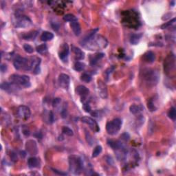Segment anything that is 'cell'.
I'll use <instances>...</instances> for the list:
<instances>
[{
	"instance_id": "obj_13",
	"label": "cell",
	"mask_w": 176,
	"mask_h": 176,
	"mask_svg": "<svg viewBox=\"0 0 176 176\" xmlns=\"http://www.w3.org/2000/svg\"><path fill=\"white\" fill-rule=\"evenodd\" d=\"M59 56L63 62H67L69 56V46L67 43H63L61 46L59 52Z\"/></svg>"
},
{
	"instance_id": "obj_33",
	"label": "cell",
	"mask_w": 176,
	"mask_h": 176,
	"mask_svg": "<svg viewBox=\"0 0 176 176\" xmlns=\"http://www.w3.org/2000/svg\"><path fill=\"white\" fill-rule=\"evenodd\" d=\"M175 18H173L172 20H171V21H169L168 22H167V23L162 24L161 26V28L162 29H166V28H169V26H171L173 23H175Z\"/></svg>"
},
{
	"instance_id": "obj_36",
	"label": "cell",
	"mask_w": 176,
	"mask_h": 176,
	"mask_svg": "<svg viewBox=\"0 0 176 176\" xmlns=\"http://www.w3.org/2000/svg\"><path fill=\"white\" fill-rule=\"evenodd\" d=\"M83 109L86 112H91V107L87 103H84L83 104Z\"/></svg>"
},
{
	"instance_id": "obj_28",
	"label": "cell",
	"mask_w": 176,
	"mask_h": 176,
	"mask_svg": "<svg viewBox=\"0 0 176 176\" xmlns=\"http://www.w3.org/2000/svg\"><path fill=\"white\" fill-rule=\"evenodd\" d=\"M62 132L64 133V134H65L66 136H72L74 135L73 131H72L70 127L66 126L63 127L62 128Z\"/></svg>"
},
{
	"instance_id": "obj_37",
	"label": "cell",
	"mask_w": 176,
	"mask_h": 176,
	"mask_svg": "<svg viewBox=\"0 0 176 176\" xmlns=\"http://www.w3.org/2000/svg\"><path fill=\"white\" fill-rule=\"evenodd\" d=\"M51 26L52 28H53V30H55V31H57V30L59 29V27H60L59 23H57V22H52Z\"/></svg>"
},
{
	"instance_id": "obj_32",
	"label": "cell",
	"mask_w": 176,
	"mask_h": 176,
	"mask_svg": "<svg viewBox=\"0 0 176 176\" xmlns=\"http://www.w3.org/2000/svg\"><path fill=\"white\" fill-rule=\"evenodd\" d=\"M168 116L172 120H175L176 118V111L175 107H171L169 109L168 112Z\"/></svg>"
},
{
	"instance_id": "obj_35",
	"label": "cell",
	"mask_w": 176,
	"mask_h": 176,
	"mask_svg": "<svg viewBox=\"0 0 176 176\" xmlns=\"http://www.w3.org/2000/svg\"><path fill=\"white\" fill-rule=\"evenodd\" d=\"M147 106H148L149 109L151 111H153L156 109L155 107V105H154V104H153V102L151 101V100H150V101H149Z\"/></svg>"
},
{
	"instance_id": "obj_25",
	"label": "cell",
	"mask_w": 176,
	"mask_h": 176,
	"mask_svg": "<svg viewBox=\"0 0 176 176\" xmlns=\"http://www.w3.org/2000/svg\"><path fill=\"white\" fill-rule=\"evenodd\" d=\"M36 50L38 53L44 55V54L46 53L47 51H48V47H47V45H45V44H41V45L37 47Z\"/></svg>"
},
{
	"instance_id": "obj_21",
	"label": "cell",
	"mask_w": 176,
	"mask_h": 176,
	"mask_svg": "<svg viewBox=\"0 0 176 176\" xmlns=\"http://www.w3.org/2000/svg\"><path fill=\"white\" fill-rule=\"evenodd\" d=\"M54 38V35L50 32H43L41 36V39L43 41H51Z\"/></svg>"
},
{
	"instance_id": "obj_42",
	"label": "cell",
	"mask_w": 176,
	"mask_h": 176,
	"mask_svg": "<svg viewBox=\"0 0 176 176\" xmlns=\"http://www.w3.org/2000/svg\"><path fill=\"white\" fill-rule=\"evenodd\" d=\"M6 69H7V66H6V65H4V64H2V65H1V71L2 72H6Z\"/></svg>"
},
{
	"instance_id": "obj_10",
	"label": "cell",
	"mask_w": 176,
	"mask_h": 176,
	"mask_svg": "<svg viewBox=\"0 0 176 176\" xmlns=\"http://www.w3.org/2000/svg\"><path fill=\"white\" fill-rule=\"evenodd\" d=\"M97 89L99 95L103 99H105L107 98V88L106 84L103 81L99 80L97 83Z\"/></svg>"
},
{
	"instance_id": "obj_19",
	"label": "cell",
	"mask_w": 176,
	"mask_h": 176,
	"mask_svg": "<svg viewBox=\"0 0 176 176\" xmlns=\"http://www.w3.org/2000/svg\"><path fill=\"white\" fill-rule=\"evenodd\" d=\"M36 145V143H35V141H34V140H29V141H28L26 143V148L27 150H28V151L30 153H31L32 155L33 154H36L35 153V152H34V149L37 151V147H35Z\"/></svg>"
},
{
	"instance_id": "obj_31",
	"label": "cell",
	"mask_w": 176,
	"mask_h": 176,
	"mask_svg": "<svg viewBox=\"0 0 176 176\" xmlns=\"http://www.w3.org/2000/svg\"><path fill=\"white\" fill-rule=\"evenodd\" d=\"M81 80L83 81L85 83H89L91 81H92V77L88 74H82V76H81Z\"/></svg>"
},
{
	"instance_id": "obj_27",
	"label": "cell",
	"mask_w": 176,
	"mask_h": 176,
	"mask_svg": "<svg viewBox=\"0 0 176 176\" xmlns=\"http://www.w3.org/2000/svg\"><path fill=\"white\" fill-rule=\"evenodd\" d=\"M101 152H102V147L99 146V145L96 146L92 152V158H96V157L99 156Z\"/></svg>"
},
{
	"instance_id": "obj_11",
	"label": "cell",
	"mask_w": 176,
	"mask_h": 176,
	"mask_svg": "<svg viewBox=\"0 0 176 176\" xmlns=\"http://www.w3.org/2000/svg\"><path fill=\"white\" fill-rule=\"evenodd\" d=\"M58 82L61 87L65 89H67L70 86V78L67 74H61L58 79Z\"/></svg>"
},
{
	"instance_id": "obj_12",
	"label": "cell",
	"mask_w": 176,
	"mask_h": 176,
	"mask_svg": "<svg viewBox=\"0 0 176 176\" xmlns=\"http://www.w3.org/2000/svg\"><path fill=\"white\" fill-rule=\"evenodd\" d=\"M81 121L83 123H85L86 125H89V128L93 131L98 132L100 130L99 127V125H98L96 122L94 121V119L90 117H88V116H84L81 118Z\"/></svg>"
},
{
	"instance_id": "obj_24",
	"label": "cell",
	"mask_w": 176,
	"mask_h": 176,
	"mask_svg": "<svg viewBox=\"0 0 176 176\" xmlns=\"http://www.w3.org/2000/svg\"><path fill=\"white\" fill-rule=\"evenodd\" d=\"M129 110L131 111V114L136 115L139 114L140 111H143L142 107L139 105H132L131 106H130Z\"/></svg>"
},
{
	"instance_id": "obj_1",
	"label": "cell",
	"mask_w": 176,
	"mask_h": 176,
	"mask_svg": "<svg viewBox=\"0 0 176 176\" xmlns=\"http://www.w3.org/2000/svg\"><path fill=\"white\" fill-rule=\"evenodd\" d=\"M98 28L88 32L80 41L81 45L89 50H100L105 48L108 42L105 37L96 35Z\"/></svg>"
},
{
	"instance_id": "obj_8",
	"label": "cell",
	"mask_w": 176,
	"mask_h": 176,
	"mask_svg": "<svg viewBox=\"0 0 176 176\" xmlns=\"http://www.w3.org/2000/svg\"><path fill=\"white\" fill-rule=\"evenodd\" d=\"M32 25V21L29 17L26 16H19L17 17L16 21H15V26L17 28H26Z\"/></svg>"
},
{
	"instance_id": "obj_7",
	"label": "cell",
	"mask_w": 176,
	"mask_h": 176,
	"mask_svg": "<svg viewBox=\"0 0 176 176\" xmlns=\"http://www.w3.org/2000/svg\"><path fill=\"white\" fill-rule=\"evenodd\" d=\"M175 68V57L173 53L169 54L164 62V70L166 74L173 72Z\"/></svg>"
},
{
	"instance_id": "obj_16",
	"label": "cell",
	"mask_w": 176,
	"mask_h": 176,
	"mask_svg": "<svg viewBox=\"0 0 176 176\" xmlns=\"http://www.w3.org/2000/svg\"><path fill=\"white\" fill-rule=\"evenodd\" d=\"M72 50H73L76 59H77V60H82V59H84L85 54L80 48H77V47L72 46Z\"/></svg>"
},
{
	"instance_id": "obj_4",
	"label": "cell",
	"mask_w": 176,
	"mask_h": 176,
	"mask_svg": "<svg viewBox=\"0 0 176 176\" xmlns=\"http://www.w3.org/2000/svg\"><path fill=\"white\" fill-rule=\"evenodd\" d=\"M159 74L158 72L152 69H147L143 72V79L147 84L155 85L159 81Z\"/></svg>"
},
{
	"instance_id": "obj_20",
	"label": "cell",
	"mask_w": 176,
	"mask_h": 176,
	"mask_svg": "<svg viewBox=\"0 0 176 176\" xmlns=\"http://www.w3.org/2000/svg\"><path fill=\"white\" fill-rule=\"evenodd\" d=\"M37 35H38V32L33 31V32H30V33H28L24 34V35H22V37H23V39H25V40L34 41L35 39H36V37H37Z\"/></svg>"
},
{
	"instance_id": "obj_41",
	"label": "cell",
	"mask_w": 176,
	"mask_h": 176,
	"mask_svg": "<svg viewBox=\"0 0 176 176\" xmlns=\"http://www.w3.org/2000/svg\"><path fill=\"white\" fill-rule=\"evenodd\" d=\"M49 121H50V123H52L54 122V115L52 111L50 112V116H49Z\"/></svg>"
},
{
	"instance_id": "obj_14",
	"label": "cell",
	"mask_w": 176,
	"mask_h": 176,
	"mask_svg": "<svg viewBox=\"0 0 176 176\" xmlns=\"http://www.w3.org/2000/svg\"><path fill=\"white\" fill-rule=\"evenodd\" d=\"M76 92L78 94V95H79L82 97V99H85L87 96L89 95V90L87 89V87H85L84 85H79L78 86L76 89Z\"/></svg>"
},
{
	"instance_id": "obj_26",
	"label": "cell",
	"mask_w": 176,
	"mask_h": 176,
	"mask_svg": "<svg viewBox=\"0 0 176 176\" xmlns=\"http://www.w3.org/2000/svg\"><path fill=\"white\" fill-rule=\"evenodd\" d=\"M85 67V65L83 63L81 62H77L75 64H74V68L76 71H78V72H81L83 71Z\"/></svg>"
},
{
	"instance_id": "obj_22",
	"label": "cell",
	"mask_w": 176,
	"mask_h": 176,
	"mask_svg": "<svg viewBox=\"0 0 176 176\" xmlns=\"http://www.w3.org/2000/svg\"><path fill=\"white\" fill-rule=\"evenodd\" d=\"M142 37L141 34H133L130 37V43L133 45H136L139 43Z\"/></svg>"
},
{
	"instance_id": "obj_2",
	"label": "cell",
	"mask_w": 176,
	"mask_h": 176,
	"mask_svg": "<svg viewBox=\"0 0 176 176\" xmlns=\"http://www.w3.org/2000/svg\"><path fill=\"white\" fill-rule=\"evenodd\" d=\"M70 171L74 174H80L83 170V162L82 159L75 155H72L69 158Z\"/></svg>"
},
{
	"instance_id": "obj_39",
	"label": "cell",
	"mask_w": 176,
	"mask_h": 176,
	"mask_svg": "<svg viewBox=\"0 0 176 176\" xmlns=\"http://www.w3.org/2000/svg\"><path fill=\"white\" fill-rule=\"evenodd\" d=\"M61 116L63 118L67 117V109H66L65 107H64L63 108L61 112Z\"/></svg>"
},
{
	"instance_id": "obj_29",
	"label": "cell",
	"mask_w": 176,
	"mask_h": 176,
	"mask_svg": "<svg viewBox=\"0 0 176 176\" xmlns=\"http://www.w3.org/2000/svg\"><path fill=\"white\" fill-rule=\"evenodd\" d=\"M63 19L66 21H70V22H73L75 21H77V19L72 14H67L63 17Z\"/></svg>"
},
{
	"instance_id": "obj_34",
	"label": "cell",
	"mask_w": 176,
	"mask_h": 176,
	"mask_svg": "<svg viewBox=\"0 0 176 176\" xmlns=\"http://www.w3.org/2000/svg\"><path fill=\"white\" fill-rule=\"evenodd\" d=\"M23 49H24L25 51L29 54L33 53L34 52V48L31 45H30L29 44H24V45H23Z\"/></svg>"
},
{
	"instance_id": "obj_15",
	"label": "cell",
	"mask_w": 176,
	"mask_h": 176,
	"mask_svg": "<svg viewBox=\"0 0 176 176\" xmlns=\"http://www.w3.org/2000/svg\"><path fill=\"white\" fill-rule=\"evenodd\" d=\"M70 26L72 30H73V33H74V35H75L76 36H79L81 33V28L80 24H79L78 21L71 22Z\"/></svg>"
},
{
	"instance_id": "obj_6",
	"label": "cell",
	"mask_w": 176,
	"mask_h": 176,
	"mask_svg": "<svg viewBox=\"0 0 176 176\" xmlns=\"http://www.w3.org/2000/svg\"><path fill=\"white\" fill-rule=\"evenodd\" d=\"M14 66L17 70H31V61L30 59L17 56L14 60Z\"/></svg>"
},
{
	"instance_id": "obj_23",
	"label": "cell",
	"mask_w": 176,
	"mask_h": 176,
	"mask_svg": "<svg viewBox=\"0 0 176 176\" xmlns=\"http://www.w3.org/2000/svg\"><path fill=\"white\" fill-rule=\"evenodd\" d=\"M103 57H104V54L103 53H97L96 55H93L92 57H91L90 59L91 65H95L98 62V61H99V59H102Z\"/></svg>"
},
{
	"instance_id": "obj_17",
	"label": "cell",
	"mask_w": 176,
	"mask_h": 176,
	"mask_svg": "<svg viewBox=\"0 0 176 176\" xmlns=\"http://www.w3.org/2000/svg\"><path fill=\"white\" fill-rule=\"evenodd\" d=\"M144 59H145V61L149 63H152L155 60V54L151 51L147 52L144 55Z\"/></svg>"
},
{
	"instance_id": "obj_9",
	"label": "cell",
	"mask_w": 176,
	"mask_h": 176,
	"mask_svg": "<svg viewBox=\"0 0 176 176\" xmlns=\"http://www.w3.org/2000/svg\"><path fill=\"white\" fill-rule=\"evenodd\" d=\"M17 115L19 118L22 120H28L30 117L31 111L30 108L26 105H21L17 109Z\"/></svg>"
},
{
	"instance_id": "obj_40",
	"label": "cell",
	"mask_w": 176,
	"mask_h": 176,
	"mask_svg": "<svg viewBox=\"0 0 176 176\" xmlns=\"http://www.w3.org/2000/svg\"><path fill=\"white\" fill-rule=\"evenodd\" d=\"M52 170L53 171V172H54V173H57V174H59V175H67V173H63V172H61V171H59L57 170V169H52Z\"/></svg>"
},
{
	"instance_id": "obj_3",
	"label": "cell",
	"mask_w": 176,
	"mask_h": 176,
	"mask_svg": "<svg viewBox=\"0 0 176 176\" xmlns=\"http://www.w3.org/2000/svg\"><path fill=\"white\" fill-rule=\"evenodd\" d=\"M9 80L11 83L16 85H20L24 87H28L30 86V77L26 75L12 74L9 78Z\"/></svg>"
},
{
	"instance_id": "obj_18",
	"label": "cell",
	"mask_w": 176,
	"mask_h": 176,
	"mask_svg": "<svg viewBox=\"0 0 176 176\" xmlns=\"http://www.w3.org/2000/svg\"><path fill=\"white\" fill-rule=\"evenodd\" d=\"M28 165L29 167V168L30 169H34V168H38L39 167L40 165V162L39 159H37L36 158H29L28 161Z\"/></svg>"
},
{
	"instance_id": "obj_30",
	"label": "cell",
	"mask_w": 176,
	"mask_h": 176,
	"mask_svg": "<svg viewBox=\"0 0 176 176\" xmlns=\"http://www.w3.org/2000/svg\"><path fill=\"white\" fill-rule=\"evenodd\" d=\"M13 86V83H12L11 85L7 82H4L1 84V89L5 91H10Z\"/></svg>"
},
{
	"instance_id": "obj_5",
	"label": "cell",
	"mask_w": 176,
	"mask_h": 176,
	"mask_svg": "<svg viewBox=\"0 0 176 176\" xmlns=\"http://www.w3.org/2000/svg\"><path fill=\"white\" fill-rule=\"evenodd\" d=\"M122 126V121L119 118H115L112 121L107 122L106 124L107 132L109 135L114 136L117 134L118 131L121 130Z\"/></svg>"
},
{
	"instance_id": "obj_38",
	"label": "cell",
	"mask_w": 176,
	"mask_h": 176,
	"mask_svg": "<svg viewBox=\"0 0 176 176\" xmlns=\"http://www.w3.org/2000/svg\"><path fill=\"white\" fill-rule=\"evenodd\" d=\"M60 103H61V99L57 98V99H55L53 102H52V105H53L54 107H56L58 106Z\"/></svg>"
}]
</instances>
